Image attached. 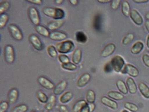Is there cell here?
<instances>
[{
	"label": "cell",
	"instance_id": "6da1fadb",
	"mask_svg": "<svg viewBox=\"0 0 149 112\" xmlns=\"http://www.w3.org/2000/svg\"><path fill=\"white\" fill-rule=\"evenodd\" d=\"M45 15L56 20H62L65 16L64 11L62 9L53 7H46L43 10Z\"/></svg>",
	"mask_w": 149,
	"mask_h": 112
},
{
	"label": "cell",
	"instance_id": "7a4b0ae2",
	"mask_svg": "<svg viewBox=\"0 0 149 112\" xmlns=\"http://www.w3.org/2000/svg\"><path fill=\"white\" fill-rule=\"evenodd\" d=\"M75 48L74 44L70 40L64 41L57 44L56 49L59 53L65 54L71 52Z\"/></svg>",
	"mask_w": 149,
	"mask_h": 112
},
{
	"label": "cell",
	"instance_id": "3957f363",
	"mask_svg": "<svg viewBox=\"0 0 149 112\" xmlns=\"http://www.w3.org/2000/svg\"><path fill=\"white\" fill-rule=\"evenodd\" d=\"M113 70L116 72H120L123 70L125 66L124 59L121 56L116 55L111 59L110 62Z\"/></svg>",
	"mask_w": 149,
	"mask_h": 112
},
{
	"label": "cell",
	"instance_id": "277c9868",
	"mask_svg": "<svg viewBox=\"0 0 149 112\" xmlns=\"http://www.w3.org/2000/svg\"><path fill=\"white\" fill-rule=\"evenodd\" d=\"M28 15L31 21L36 26L40 25V15L36 8L31 7L28 10Z\"/></svg>",
	"mask_w": 149,
	"mask_h": 112
},
{
	"label": "cell",
	"instance_id": "5b68a950",
	"mask_svg": "<svg viewBox=\"0 0 149 112\" xmlns=\"http://www.w3.org/2000/svg\"><path fill=\"white\" fill-rule=\"evenodd\" d=\"M4 56L5 60L8 64L13 63L15 61V51L13 46L7 45L5 48Z\"/></svg>",
	"mask_w": 149,
	"mask_h": 112
},
{
	"label": "cell",
	"instance_id": "8992f818",
	"mask_svg": "<svg viewBox=\"0 0 149 112\" xmlns=\"http://www.w3.org/2000/svg\"><path fill=\"white\" fill-rule=\"evenodd\" d=\"M12 36L17 41H21L23 39V35L20 29L14 24H10L8 27Z\"/></svg>",
	"mask_w": 149,
	"mask_h": 112
},
{
	"label": "cell",
	"instance_id": "52a82bcc",
	"mask_svg": "<svg viewBox=\"0 0 149 112\" xmlns=\"http://www.w3.org/2000/svg\"><path fill=\"white\" fill-rule=\"evenodd\" d=\"M121 72L124 74H127L129 76L134 78L138 77L139 74V70L134 66L130 64L125 65Z\"/></svg>",
	"mask_w": 149,
	"mask_h": 112
},
{
	"label": "cell",
	"instance_id": "ba28073f",
	"mask_svg": "<svg viewBox=\"0 0 149 112\" xmlns=\"http://www.w3.org/2000/svg\"><path fill=\"white\" fill-rule=\"evenodd\" d=\"M29 41L36 50L41 51L43 49V43L36 35L32 34L29 36Z\"/></svg>",
	"mask_w": 149,
	"mask_h": 112
},
{
	"label": "cell",
	"instance_id": "9c48e42d",
	"mask_svg": "<svg viewBox=\"0 0 149 112\" xmlns=\"http://www.w3.org/2000/svg\"><path fill=\"white\" fill-rule=\"evenodd\" d=\"M130 15L132 20L136 25H141L143 23V20L142 16L136 10H131Z\"/></svg>",
	"mask_w": 149,
	"mask_h": 112
},
{
	"label": "cell",
	"instance_id": "30bf717a",
	"mask_svg": "<svg viewBox=\"0 0 149 112\" xmlns=\"http://www.w3.org/2000/svg\"><path fill=\"white\" fill-rule=\"evenodd\" d=\"M101 102L104 105L113 110L118 108V105L116 102L106 97H103L101 99Z\"/></svg>",
	"mask_w": 149,
	"mask_h": 112
},
{
	"label": "cell",
	"instance_id": "8fae6325",
	"mask_svg": "<svg viewBox=\"0 0 149 112\" xmlns=\"http://www.w3.org/2000/svg\"><path fill=\"white\" fill-rule=\"evenodd\" d=\"M38 81L41 86H42L43 88L46 89L52 90L54 89L55 88L54 84L49 80L44 77H40L38 78Z\"/></svg>",
	"mask_w": 149,
	"mask_h": 112
},
{
	"label": "cell",
	"instance_id": "7c38bea8",
	"mask_svg": "<svg viewBox=\"0 0 149 112\" xmlns=\"http://www.w3.org/2000/svg\"><path fill=\"white\" fill-rule=\"evenodd\" d=\"M116 49V46L112 43H109L107 45L103 50L101 55L103 57H107L111 55L114 52Z\"/></svg>",
	"mask_w": 149,
	"mask_h": 112
},
{
	"label": "cell",
	"instance_id": "4fadbf2b",
	"mask_svg": "<svg viewBox=\"0 0 149 112\" xmlns=\"http://www.w3.org/2000/svg\"><path fill=\"white\" fill-rule=\"evenodd\" d=\"M67 86V82L62 81L58 83L53 89V93L55 95H60L65 91Z\"/></svg>",
	"mask_w": 149,
	"mask_h": 112
},
{
	"label": "cell",
	"instance_id": "5bb4252c",
	"mask_svg": "<svg viewBox=\"0 0 149 112\" xmlns=\"http://www.w3.org/2000/svg\"><path fill=\"white\" fill-rule=\"evenodd\" d=\"M126 83L128 91L131 94H136L137 92L138 88L134 80L132 78L129 77L126 80Z\"/></svg>",
	"mask_w": 149,
	"mask_h": 112
},
{
	"label": "cell",
	"instance_id": "9a60e30c",
	"mask_svg": "<svg viewBox=\"0 0 149 112\" xmlns=\"http://www.w3.org/2000/svg\"><path fill=\"white\" fill-rule=\"evenodd\" d=\"M18 97H19V92L17 89L15 88L11 89L8 93V103L10 104H14L17 101Z\"/></svg>",
	"mask_w": 149,
	"mask_h": 112
},
{
	"label": "cell",
	"instance_id": "2e32d148",
	"mask_svg": "<svg viewBox=\"0 0 149 112\" xmlns=\"http://www.w3.org/2000/svg\"><path fill=\"white\" fill-rule=\"evenodd\" d=\"M49 37L52 41H61L66 39L67 35L61 32H53L50 33Z\"/></svg>",
	"mask_w": 149,
	"mask_h": 112
},
{
	"label": "cell",
	"instance_id": "e0dca14e",
	"mask_svg": "<svg viewBox=\"0 0 149 112\" xmlns=\"http://www.w3.org/2000/svg\"><path fill=\"white\" fill-rule=\"evenodd\" d=\"M90 75L89 74H85L80 77L77 80V86L79 88L85 87L90 81L91 79Z\"/></svg>",
	"mask_w": 149,
	"mask_h": 112
},
{
	"label": "cell",
	"instance_id": "ac0fdd59",
	"mask_svg": "<svg viewBox=\"0 0 149 112\" xmlns=\"http://www.w3.org/2000/svg\"><path fill=\"white\" fill-rule=\"evenodd\" d=\"M64 24V21L63 20H56L49 22L47 24V27L49 30H56L61 27Z\"/></svg>",
	"mask_w": 149,
	"mask_h": 112
},
{
	"label": "cell",
	"instance_id": "d6986e66",
	"mask_svg": "<svg viewBox=\"0 0 149 112\" xmlns=\"http://www.w3.org/2000/svg\"><path fill=\"white\" fill-rule=\"evenodd\" d=\"M82 57V52L81 49L79 48L75 49L73 55H72V62L75 65H78L79 64L81 59Z\"/></svg>",
	"mask_w": 149,
	"mask_h": 112
},
{
	"label": "cell",
	"instance_id": "ffe728a7",
	"mask_svg": "<svg viewBox=\"0 0 149 112\" xmlns=\"http://www.w3.org/2000/svg\"><path fill=\"white\" fill-rule=\"evenodd\" d=\"M139 89L142 96L145 98L149 99V88L143 82L140 83Z\"/></svg>",
	"mask_w": 149,
	"mask_h": 112
},
{
	"label": "cell",
	"instance_id": "44dd1931",
	"mask_svg": "<svg viewBox=\"0 0 149 112\" xmlns=\"http://www.w3.org/2000/svg\"><path fill=\"white\" fill-rule=\"evenodd\" d=\"M143 48V43L141 42H136L131 48V52L133 54H139L142 50Z\"/></svg>",
	"mask_w": 149,
	"mask_h": 112
},
{
	"label": "cell",
	"instance_id": "7402d4cb",
	"mask_svg": "<svg viewBox=\"0 0 149 112\" xmlns=\"http://www.w3.org/2000/svg\"><path fill=\"white\" fill-rule=\"evenodd\" d=\"M116 87L119 91L122 94L126 95L128 94V89L125 83L122 80H118L116 83Z\"/></svg>",
	"mask_w": 149,
	"mask_h": 112
},
{
	"label": "cell",
	"instance_id": "603a6c76",
	"mask_svg": "<svg viewBox=\"0 0 149 112\" xmlns=\"http://www.w3.org/2000/svg\"><path fill=\"white\" fill-rule=\"evenodd\" d=\"M56 102V97L53 95H51L49 98L48 101L46 104L45 106V109L48 111L52 110L55 105Z\"/></svg>",
	"mask_w": 149,
	"mask_h": 112
},
{
	"label": "cell",
	"instance_id": "cb8c5ba5",
	"mask_svg": "<svg viewBox=\"0 0 149 112\" xmlns=\"http://www.w3.org/2000/svg\"><path fill=\"white\" fill-rule=\"evenodd\" d=\"M35 29L36 30L37 33H39L40 35H41L43 36L46 37L49 36L50 34L49 32L43 26L41 25L36 26Z\"/></svg>",
	"mask_w": 149,
	"mask_h": 112
},
{
	"label": "cell",
	"instance_id": "d4e9b609",
	"mask_svg": "<svg viewBox=\"0 0 149 112\" xmlns=\"http://www.w3.org/2000/svg\"><path fill=\"white\" fill-rule=\"evenodd\" d=\"M108 96L109 97L114 99L115 101H122L124 98L123 94L116 91H110L108 93Z\"/></svg>",
	"mask_w": 149,
	"mask_h": 112
},
{
	"label": "cell",
	"instance_id": "484cf974",
	"mask_svg": "<svg viewBox=\"0 0 149 112\" xmlns=\"http://www.w3.org/2000/svg\"><path fill=\"white\" fill-rule=\"evenodd\" d=\"M87 104V102L85 100L82 99L77 101L73 106L72 111L73 112H80L81 110Z\"/></svg>",
	"mask_w": 149,
	"mask_h": 112
},
{
	"label": "cell",
	"instance_id": "4316f807",
	"mask_svg": "<svg viewBox=\"0 0 149 112\" xmlns=\"http://www.w3.org/2000/svg\"><path fill=\"white\" fill-rule=\"evenodd\" d=\"M121 10L123 15L125 17L129 16L130 13V4L127 1H123L121 5Z\"/></svg>",
	"mask_w": 149,
	"mask_h": 112
},
{
	"label": "cell",
	"instance_id": "83f0119b",
	"mask_svg": "<svg viewBox=\"0 0 149 112\" xmlns=\"http://www.w3.org/2000/svg\"><path fill=\"white\" fill-rule=\"evenodd\" d=\"M73 94L71 92H65L60 98V101L62 104H66L69 102L73 98Z\"/></svg>",
	"mask_w": 149,
	"mask_h": 112
},
{
	"label": "cell",
	"instance_id": "f1b7e54d",
	"mask_svg": "<svg viewBox=\"0 0 149 112\" xmlns=\"http://www.w3.org/2000/svg\"><path fill=\"white\" fill-rule=\"evenodd\" d=\"M76 40L78 42L85 43L87 41V37L82 32H77L76 33Z\"/></svg>",
	"mask_w": 149,
	"mask_h": 112
},
{
	"label": "cell",
	"instance_id": "f546056e",
	"mask_svg": "<svg viewBox=\"0 0 149 112\" xmlns=\"http://www.w3.org/2000/svg\"><path fill=\"white\" fill-rule=\"evenodd\" d=\"M86 102L89 104L94 103L95 100V92L92 90L87 91L86 96Z\"/></svg>",
	"mask_w": 149,
	"mask_h": 112
},
{
	"label": "cell",
	"instance_id": "4dcf8cb0",
	"mask_svg": "<svg viewBox=\"0 0 149 112\" xmlns=\"http://www.w3.org/2000/svg\"><path fill=\"white\" fill-rule=\"evenodd\" d=\"M124 107L125 108L130 110L131 112H137L139 110V108L137 105L132 103L126 102L124 104Z\"/></svg>",
	"mask_w": 149,
	"mask_h": 112
},
{
	"label": "cell",
	"instance_id": "1f68e13d",
	"mask_svg": "<svg viewBox=\"0 0 149 112\" xmlns=\"http://www.w3.org/2000/svg\"><path fill=\"white\" fill-rule=\"evenodd\" d=\"M37 97L39 101L42 103H46L49 99V97L41 91H39L37 93Z\"/></svg>",
	"mask_w": 149,
	"mask_h": 112
},
{
	"label": "cell",
	"instance_id": "d6a6232c",
	"mask_svg": "<svg viewBox=\"0 0 149 112\" xmlns=\"http://www.w3.org/2000/svg\"><path fill=\"white\" fill-rule=\"evenodd\" d=\"M9 20V16L7 14H1L0 15V28L2 29L5 27V26L7 24Z\"/></svg>",
	"mask_w": 149,
	"mask_h": 112
},
{
	"label": "cell",
	"instance_id": "836d02e7",
	"mask_svg": "<svg viewBox=\"0 0 149 112\" xmlns=\"http://www.w3.org/2000/svg\"><path fill=\"white\" fill-rule=\"evenodd\" d=\"M57 50L56 48L52 45L49 46L47 48V53L52 58H55L57 56Z\"/></svg>",
	"mask_w": 149,
	"mask_h": 112
},
{
	"label": "cell",
	"instance_id": "e575fe53",
	"mask_svg": "<svg viewBox=\"0 0 149 112\" xmlns=\"http://www.w3.org/2000/svg\"><path fill=\"white\" fill-rule=\"evenodd\" d=\"M61 67L63 69L69 71H74L77 69V67L75 64L71 63L70 62L68 63L62 64Z\"/></svg>",
	"mask_w": 149,
	"mask_h": 112
},
{
	"label": "cell",
	"instance_id": "d590c367",
	"mask_svg": "<svg viewBox=\"0 0 149 112\" xmlns=\"http://www.w3.org/2000/svg\"><path fill=\"white\" fill-rule=\"evenodd\" d=\"M27 110L28 107L27 105L22 104L14 108L11 112H26Z\"/></svg>",
	"mask_w": 149,
	"mask_h": 112
},
{
	"label": "cell",
	"instance_id": "8d00e7d4",
	"mask_svg": "<svg viewBox=\"0 0 149 112\" xmlns=\"http://www.w3.org/2000/svg\"><path fill=\"white\" fill-rule=\"evenodd\" d=\"M134 39V36L132 33H129L124 37L122 40V43L124 45H127Z\"/></svg>",
	"mask_w": 149,
	"mask_h": 112
},
{
	"label": "cell",
	"instance_id": "74e56055",
	"mask_svg": "<svg viewBox=\"0 0 149 112\" xmlns=\"http://www.w3.org/2000/svg\"><path fill=\"white\" fill-rule=\"evenodd\" d=\"M10 5L8 1H4L0 5V14H4V12L7 11L10 8Z\"/></svg>",
	"mask_w": 149,
	"mask_h": 112
},
{
	"label": "cell",
	"instance_id": "f35d334b",
	"mask_svg": "<svg viewBox=\"0 0 149 112\" xmlns=\"http://www.w3.org/2000/svg\"><path fill=\"white\" fill-rule=\"evenodd\" d=\"M58 60L62 64L70 62V58L68 56L64 54H60L58 56Z\"/></svg>",
	"mask_w": 149,
	"mask_h": 112
},
{
	"label": "cell",
	"instance_id": "ab89813d",
	"mask_svg": "<svg viewBox=\"0 0 149 112\" xmlns=\"http://www.w3.org/2000/svg\"><path fill=\"white\" fill-rule=\"evenodd\" d=\"M121 2L120 0H112L111 1V7L113 10H116L119 7Z\"/></svg>",
	"mask_w": 149,
	"mask_h": 112
},
{
	"label": "cell",
	"instance_id": "60d3db41",
	"mask_svg": "<svg viewBox=\"0 0 149 112\" xmlns=\"http://www.w3.org/2000/svg\"><path fill=\"white\" fill-rule=\"evenodd\" d=\"M9 107V103L2 102L0 103V112H6Z\"/></svg>",
	"mask_w": 149,
	"mask_h": 112
},
{
	"label": "cell",
	"instance_id": "b9f144b4",
	"mask_svg": "<svg viewBox=\"0 0 149 112\" xmlns=\"http://www.w3.org/2000/svg\"><path fill=\"white\" fill-rule=\"evenodd\" d=\"M142 61L144 64L147 67H149V55L147 54H144L142 56Z\"/></svg>",
	"mask_w": 149,
	"mask_h": 112
},
{
	"label": "cell",
	"instance_id": "7bdbcfd3",
	"mask_svg": "<svg viewBox=\"0 0 149 112\" xmlns=\"http://www.w3.org/2000/svg\"><path fill=\"white\" fill-rule=\"evenodd\" d=\"M112 70H113V68H112V66H111L110 62L107 63V64L105 65L104 67V71L105 72H111Z\"/></svg>",
	"mask_w": 149,
	"mask_h": 112
},
{
	"label": "cell",
	"instance_id": "ee69618b",
	"mask_svg": "<svg viewBox=\"0 0 149 112\" xmlns=\"http://www.w3.org/2000/svg\"><path fill=\"white\" fill-rule=\"evenodd\" d=\"M26 1L36 5H40L42 4V1L41 0H27Z\"/></svg>",
	"mask_w": 149,
	"mask_h": 112
},
{
	"label": "cell",
	"instance_id": "f6af8a7d",
	"mask_svg": "<svg viewBox=\"0 0 149 112\" xmlns=\"http://www.w3.org/2000/svg\"><path fill=\"white\" fill-rule=\"evenodd\" d=\"M59 109L60 112H69L67 107L64 105H60L59 107Z\"/></svg>",
	"mask_w": 149,
	"mask_h": 112
},
{
	"label": "cell",
	"instance_id": "bcb514c9",
	"mask_svg": "<svg viewBox=\"0 0 149 112\" xmlns=\"http://www.w3.org/2000/svg\"><path fill=\"white\" fill-rule=\"evenodd\" d=\"M80 112H91L90 108H89L88 104L86 105L81 110Z\"/></svg>",
	"mask_w": 149,
	"mask_h": 112
},
{
	"label": "cell",
	"instance_id": "7dc6e473",
	"mask_svg": "<svg viewBox=\"0 0 149 112\" xmlns=\"http://www.w3.org/2000/svg\"><path fill=\"white\" fill-rule=\"evenodd\" d=\"M88 105H89V108H90L91 112H94L95 108V105L94 103H88Z\"/></svg>",
	"mask_w": 149,
	"mask_h": 112
},
{
	"label": "cell",
	"instance_id": "c3c4849f",
	"mask_svg": "<svg viewBox=\"0 0 149 112\" xmlns=\"http://www.w3.org/2000/svg\"><path fill=\"white\" fill-rule=\"evenodd\" d=\"M148 0H134V2L136 3H145L148 2Z\"/></svg>",
	"mask_w": 149,
	"mask_h": 112
},
{
	"label": "cell",
	"instance_id": "681fc988",
	"mask_svg": "<svg viewBox=\"0 0 149 112\" xmlns=\"http://www.w3.org/2000/svg\"><path fill=\"white\" fill-rule=\"evenodd\" d=\"M69 1L73 6H76V5H77L78 2H79V1L77 0H70Z\"/></svg>",
	"mask_w": 149,
	"mask_h": 112
},
{
	"label": "cell",
	"instance_id": "f907efd6",
	"mask_svg": "<svg viewBox=\"0 0 149 112\" xmlns=\"http://www.w3.org/2000/svg\"><path fill=\"white\" fill-rule=\"evenodd\" d=\"M111 1L109 0H99L98 1V2L100 3H108L109 2H110Z\"/></svg>",
	"mask_w": 149,
	"mask_h": 112
},
{
	"label": "cell",
	"instance_id": "816d5d0a",
	"mask_svg": "<svg viewBox=\"0 0 149 112\" xmlns=\"http://www.w3.org/2000/svg\"><path fill=\"white\" fill-rule=\"evenodd\" d=\"M145 25L147 29V31L149 32V21H146L145 23Z\"/></svg>",
	"mask_w": 149,
	"mask_h": 112
},
{
	"label": "cell",
	"instance_id": "f5cc1de1",
	"mask_svg": "<svg viewBox=\"0 0 149 112\" xmlns=\"http://www.w3.org/2000/svg\"><path fill=\"white\" fill-rule=\"evenodd\" d=\"M55 2L57 4H61L64 2V1L63 0H56L55 1Z\"/></svg>",
	"mask_w": 149,
	"mask_h": 112
},
{
	"label": "cell",
	"instance_id": "db71d44e",
	"mask_svg": "<svg viewBox=\"0 0 149 112\" xmlns=\"http://www.w3.org/2000/svg\"><path fill=\"white\" fill-rule=\"evenodd\" d=\"M146 45H147V47L149 48V35L147 37V41H146Z\"/></svg>",
	"mask_w": 149,
	"mask_h": 112
},
{
	"label": "cell",
	"instance_id": "11a10c76",
	"mask_svg": "<svg viewBox=\"0 0 149 112\" xmlns=\"http://www.w3.org/2000/svg\"><path fill=\"white\" fill-rule=\"evenodd\" d=\"M145 17L147 20H149V12L146 14L145 15Z\"/></svg>",
	"mask_w": 149,
	"mask_h": 112
},
{
	"label": "cell",
	"instance_id": "9f6ffc18",
	"mask_svg": "<svg viewBox=\"0 0 149 112\" xmlns=\"http://www.w3.org/2000/svg\"><path fill=\"white\" fill-rule=\"evenodd\" d=\"M121 112H129V111H127V110H125V109H124V110H123Z\"/></svg>",
	"mask_w": 149,
	"mask_h": 112
},
{
	"label": "cell",
	"instance_id": "6f0895ef",
	"mask_svg": "<svg viewBox=\"0 0 149 112\" xmlns=\"http://www.w3.org/2000/svg\"><path fill=\"white\" fill-rule=\"evenodd\" d=\"M47 112V111H45V110H44V111H43V112Z\"/></svg>",
	"mask_w": 149,
	"mask_h": 112
},
{
	"label": "cell",
	"instance_id": "680465c9",
	"mask_svg": "<svg viewBox=\"0 0 149 112\" xmlns=\"http://www.w3.org/2000/svg\"><path fill=\"white\" fill-rule=\"evenodd\" d=\"M31 112H36V111H31Z\"/></svg>",
	"mask_w": 149,
	"mask_h": 112
}]
</instances>
